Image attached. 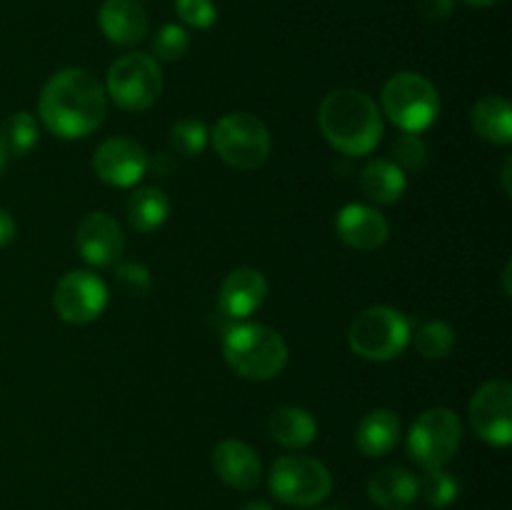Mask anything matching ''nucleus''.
Returning a JSON list of instances; mask_svg holds the SVG:
<instances>
[{"label":"nucleus","mask_w":512,"mask_h":510,"mask_svg":"<svg viewBox=\"0 0 512 510\" xmlns=\"http://www.w3.org/2000/svg\"><path fill=\"white\" fill-rule=\"evenodd\" d=\"M108 95L103 83L85 68H63L50 75L38 98L45 128L63 140L88 138L103 125Z\"/></svg>","instance_id":"obj_1"},{"label":"nucleus","mask_w":512,"mask_h":510,"mask_svg":"<svg viewBox=\"0 0 512 510\" xmlns=\"http://www.w3.org/2000/svg\"><path fill=\"white\" fill-rule=\"evenodd\" d=\"M318 123L325 140L350 158L368 155L383 138V115L363 90L340 88L325 95L318 110Z\"/></svg>","instance_id":"obj_2"},{"label":"nucleus","mask_w":512,"mask_h":510,"mask_svg":"<svg viewBox=\"0 0 512 510\" xmlns=\"http://www.w3.org/2000/svg\"><path fill=\"white\" fill-rule=\"evenodd\" d=\"M223 358L245 380L278 378L288 365V343L263 323H240L225 330Z\"/></svg>","instance_id":"obj_3"},{"label":"nucleus","mask_w":512,"mask_h":510,"mask_svg":"<svg viewBox=\"0 0 512 510\" xmlns=\"http://www.w3.org/2000/svg\"><path fill=\"white\" fill-rule=\"evenodd\" d=\"M383 110L403 133H423L438 120V88L425 75L400 70L383 85Z\"/></svg>","instance_id":"obj_4"},{"label":"nucleus","mask_w":512,"mask_h":510,"mask_svg":"<svg viewBox=\"0 0 512 510\" xmlns=\"http://www.w3.org/2000/svg\"><path fill=\"white\" fill-rule=\"evenodd\" d=\"M410 320L388 305H373L355 315L348 328V345L355 355L373 363L393 360L408 348Z\"/></svg>","instance_id":"obj_5"},{"label":"nucleus","mask_w":512,"mask_h":510,"mask_svg":"<svg viewBox=\"0 0 512 510\" xmlns=\"http://www.w3.org/2000/svg\"><path fill=\"white\" fill-rule=\"evenodd\" d=\"M105 95L128 113L148 110L163 93V70L148 53H128L115 60L105 75Z\"/></svg>","instance_id":"obj_6"},{"label":"nucleus","mask_w":512,"mask_h":510,"mask_svg":"<svg viewBox=\"0 0 512 510\" xmlns=\"http://www.w3.org/2000/svg\"><path fill=\"white\" fill-rule=\"evenodd\" d=\"M270 493L293 508H313L333 490V475L320 460L308 455H283L268 475Z\"/></svg>","instance_id":"obj_7"},{"label":"nucleus","mask_w":512,"mask_h":510,"mask_svg":"<svg viewBox=\"0 0 512 510\" xmlns=\"http://www.w3.org/2000/svg\"><path fill=\"white\" fill-rule=\"evenodd\" d=\"M463 440L460 415L450 408H430L415 418L408 433V458L423 470H435L455 458Z\"/></svg>","instance_id":"obj_8"},{"label":"nucleus","mask_w":512,"mask_h":510,"mask_svg":"<svg viewBox=\"0 0 512 510\" xmlns=\"http://www.w3.org/2000/svg\"><path fill=\"white\" fill-rule=\"evenodd\" d=\"M213 148L228 165L238 170H255L268 160L273 140L258 115L228 113L215 123Z\"/></svg>","instance_id":"obj_9"},{"label":"nucleus","mask_w":512,"mask_h":510,"mask_svg":"<svg viewBox=\"0 0 512 510\" xmlns=\"http://www.w3.org/2000/svg\"><path fill=\"white\" fill-rule=\"evenodd\" d=\"M470 428L483 443L505 448L512 440V385L493 378L475 390L468 405Z\"/></svg>","instance_id":"obj_10"},{"label":"nucleus","mask_w":512,"mask_h":510,"mask_svg":"<svg viewBox=\"0 0 512 510\" xmlns=\"http://www.w3.org/2000/svg\"><path fill=\"white\" fill-rule=\"evenodd\" d=\"M108 305V285L88 270H73L58 280L53 308L65 323H93Z\"/></svg>","instance_id":"obj_11"},{"label":"nucleus","mask_w":512,"mask_h":510,"mask_svg":"<svg viewBox=\"0 0 512 510\" xmlns=\"http://www.w3.org/2000/svg\"><path fill=\"white\" fill-rule=\"evenodd\" d=\"M148 168V150L138 140L123 138V135L103 140L93 155L95 175L113 188H133L145 178Z\"/></svg>","instance_id":"obj_12"},{"label":"nucleus","mask_w":512,"mask_h":510,"mask_svg":"<svg viewBox=\"0 0 512 510\" xmlns=\"http://www.w3.org/2000/svg\"><path fill=\"white\" fill-rule=\"evenodd\" d=\"M75 245H78V253L85 263L93 265V268H108L123 258L125 235L113 215L95 210L78 223Z\"/></svg>","instance_id":"obj_13"},{"label":"nucleus","mask_w":512,"mask_h":510,"mask_svg":"<svg viewBox=\"0 0 512 510\" xmlns=\"http://www.w3.org/2000/svg\"><path fill=\"white\" fill-rule=\"evenodd\" d=\"M335 233L348 248L370 253L385 245L390 235V225L380 210L365 203H350L335 218Z\"/></svg>","instance_id":"obj_14"},{"label":"nucleus","mask_w":512,"mask_h":510,"mask_svg":"<svg viewBox=\"0 0 512 510\" xmlns=\"http://www.w3.org/2000/svg\"><path fill=\"white\" fill-rule=\"evenodd\" d=\"M210 463H213L215 475L235 490H253L263 478L258 453L238 438L220 440L210 455Z\"/></svg>","instance_id":"obj_15"},{"label":"nucleus","mask_w":512,"mask_h":510,"mask_svg":"<svg viewBox=\"0 0 512 510\" xmlns=\"http://www.w3.org/2000/svg\"><path fill=\"white\" fill-rule=\"evenodd\" d=\"M268 298V280L255 268H235L225 275L218 305L228 318L243 320L253 315Z\"/></svg>","instance_id":"obj_16"},{"label":"nucleus","mask_w":512,"mask_h":510,"mask_svg":"<svg viewBox=\"0 0 512 510\" xmlns=\"http://www.w3.org/2000/svg\"><path fill=\"white\" fill-rule=\"evenodd\" d=\"M100 30L115 45H138L150 28L148 13L138 0H105L98 13Z\"/></svg>","instance_id":"obj_17"},{"label":"nucleus","mask_w":512,"mask_h":510,"mask_svg":"<svg viewBox=\"0 0 512 510\" xmlns=\"http://www.w3.org/2000/svg\"><path fill=\"white\" fill-rule=\"evenodd\" d=\"M368 498L378 508L403 510L420 498V478L403 465H385L370 475Z\"/></svg>","instance_id":"obj_18"},{"label":"nucleus","mask_w":512,"mask_h":510,"mask_svg":"<svg viewBox=\"0 0 512 510\" xmlns=\"http://www.w3.org/2000/svg\"><path fill=\"white\" fill-rule=\"evenodd\" d=\"M400 438V418L393 410H370L363 415L355 430V443H358L360 453L368 458H383L390 450L398 445Z\"/></svg>","instance_id":"obj_19"},{"label":"nucleus","mask_w":512,"mask_h":510,"mask_svg":"<svg viewBox=\"0 0 512 510\" xmlns=\"http://www.w3.org/2000/svg\"><path fill=\"white\" fill-rule=\"evenodd\" d=\"M473 130L493 145L512 143V105L503 95H485L470 110Z\"/></svg>","instance_id":"obj_20"},{"label":"nucleus","mask_w":512,"mask_h":510,"mask_svg":"<svg viewBox=\"0 0 512 510\" xmlns=\"http://www.w3.org/2000/svg\"><path fill=\"white\" fill-rule=\"evenodd\" d=\"M268 433L283 448L298 450L308 448L318 438V423L308 410L298 408V405H283L270 415Z\"/></svg>","instance_id":"obj_21"},{"label":"nucleus","mask_w":512,"mask_h":510,"mask_svg":"<svg viewBox=\"0 0 512 510\" xmlns=\"http://www.w3.org/2000/svg\"><path fill=\"white\" fill-rule=\"evenodd\" d=\"M360 185H363V193L373 203L393 205L403 198L405 188H408V178H405V173L393 160L375 158L363 168Z\"/></svg>","instance_id":"obj_22"},{"label":"nucleus","mask_w":512,"mask_h":510,"mask_svg":"<svg viewBox=\"0 0 512 510\" xmlns=\"http://www.w3.org/2000/svg\"><path fill=\"white\" fill-rule=\"evenodd\" d=\"M128 220L138 233H155L170 215V198L160 188H140L128 198Z\"/></svg>","instance_id":"obj_23"},{"label":"nucleus","mask_w":512,"mask_h":510,"mask_svg":"<svg viewBox=\"0 0 512 510\" xmlns=\"http://www.w3.org/2000/svg\"><path fill=\"white\" fill-rule=\"evenodd\" d=\"M0 138H3L8 155H13V158H25V155H28L30 150H35V145H38V120H35L28 110L13 113L3 123Z\"/></svg>","instance_id":"obj_24"},{"label":"nucleus","mask_w":512,"mask_h":510,"mask_svg":"<svg viewBox=\"0 0 512 510\" xmlns=\"http://www.w3.org/2000/svg\"><path fill=\"white\" fill-rule=\"evenodd\" d=\"M413 345L418 350V355H423L428 360L448 358L455 348L453 325L443 323V320H428V323H423L415 330Z\"/></svg>","instance_id":"obj_25"},{"label":"nucleus","mask_w":512,"mask_h":510,"mask_svg":"<svg viewBox=\"0 0 512 510\" xmlns=\"http://www.w3.org/2000/svg\"><path fill=\"white\" fill-rule=\"evenodd\" d=\"M420 495L430 508H448L458 500L460 480L443 468L425 470L423 480H420Z\"/></svg>","instance_id":"obj_26"},{"label":"nucleus","mask_w":512,"mask_h":510,"mask_svg":"<svg viewBox=\"0 0 512 510\" xmlns=\"http://www.w3.org/2000/svg\"><path fill=\"white\" fill-rule=\"evenodd\" d=\"M170 145L183 158H195L208 145V128L198 118H183L170 128Z\"/></svg>","instance_id":"obj_27"},{"label":"nucleus","mask_w":512,"mask_h":510,"mask_svg":"<svg viewBox=\"0 0 512 510\" xmlns=\"http://www.w3.org/2000/svg\"><path fill=\"white\" fill-rule=\"evenodd\" d=\"M390 153H393V163L403 173H418L428 163V145H425V140L418 133H403L400 130L398 138L393 140Z\"/></svg>","instance_id":"obj_28"},{"label":"nucleus","mask_w":512,"mask_h":510,"mask_svg":"<svg viewBox=\"0 0 512 510\" xmlns=\"http://www.w3.org/2000/svg\"><path fill=\"white\" fill-rule=\"evenodd\" d=\"M190 48V35L183 25L168 23L155 33L153 38V58L165 60V63H173L180 60Z\"/></svg>","instance_id":"obj_29"},{"label":"nucleus","mask_w":512,"mask_h":510,"mask_svg":"<svg viewBox=\"0 0 512 510\" xmlns=\"http://www.w3.org/2000/svg\"><path fill=\"white\" fill-rule=\"evenodd\" d=\"M115 283L125 295H133V298H143L153 288L150 270L143 263H130V260L115 263Z\"/></svg>","instance_id":"obj_30"},{"label":"nucleus","mask_w":512,"mask_h":510,"mask_svg":"<svg viewBox=\"0 0 512 510\" xmlns=\"http://www.w3.org/2000/svg\"><path fill=\"white\" fill-rule=\"evenodd\" d=\"M175 13L185 25L198 30L213 28L218 20V8L213 0H175Z\"/></svg>","instance_id":"obj_31"},{"label":"nucleus","mask_w":512,"mask_h":510,"mask_svg":"<svg viewBox=\"0 0 512 510\" xmlns=\"http://www.w3.org/2000/svg\"><path fill=\"white\" fill-rule=\"evenodd\" d=\"M455 3L458 0H418V13L430 23H438L455 13Z\"/></svg>","instance_id":"obj_32"},{"label":"nucleus","mask_w":512,"mask_h":510,"mask_svg":"<svg viewBox=\"0 0 512 510\" xmlns=\"http://www.w3.org/2000/svg\"><path fill=\"white\" fill-rule=\"evenodd\" d=\"M13 238H15L13 215H10L5 208H0V248H5V245L13 243Z\"/></svg>","instance_id":"obj_33"},{"label":"nucleus","mask_w":512,"mask_h":510,"mask_svg":"<svg viewBox=\"0 0 512 510\" xmlns=\"http://www.w3.org/2000/svg\"><path fill=\"white\" fill-rule=\"evenodd\" d=\"M510 175H512V158H508L503 163V173H500V178H503V190L505 193H512V183H510Z\"/></svg>","instance_id":"obj_34"},{"label":"nucleus","mask_w":512,"mask_h":510,"mask_svg":"<svg viewBox=\"0 0 512 510\" xmlns=\"http://www.w3.org/2000/svg\"><path fill=\"white\" fill-rule=\"evenodd\" d=\"M240 510H273V505L265 503V500H250V503H245Z\"/></svg>","instance_id":"obj_35"},{"label":"nucleus","mask_w":512,"mask_h":510,"mask_svg":"<svg viewBox=\"0 0 512 510\" xmlns=\"http://www.w3.org/2000/svg\"><path fill=\"white\" fill-rule=\"evenodd\" d=\"M463 3L473 5V8H493V5H498L500 0H463Z\"/></svg>","instance_id":"obj_36"},{"label":"nucleus","mask_w":512,"mask_h":510,"mask_svg":"<svg viewBox=\"0 0 512 510\" xmlns=\"http://www.w3.org/2000/svg\"><path fill=\"white\" fill-rule=\"evenodd\" d=\"M8 150H5V143H3V138H0V175H3V170H5V165H8Z\"/></svg>","instance_id":"obj_37"},{"label":"nucleus","mask_w":512,"mask_h":510,"mask_svg":"<svg viewBox=\"0 0 512 510\" xmlns=\"http://www.w3.org/2000/svg\"><path fill=\"white\" fill-rule=\"evenodd\" d=\"M510 270H512V263L508 260L505 263V270H503V285H505V295H510Z\"/></svg>","instance_id":"obj_38"},{"label":"nucleus","mask_w":512,"mask_h":510,"mask_svg":"<svg viewBox=\"0 0 512 510\" xmlns=\"http://www.w3.org/2000/svg\"><path fill=\"white\" fill-rule=\"evenodd\" d=\"M318 510H350V508H343V505H328V508H318Z\"/></svg>","instance_id":"obj_39"}]
</instances>
